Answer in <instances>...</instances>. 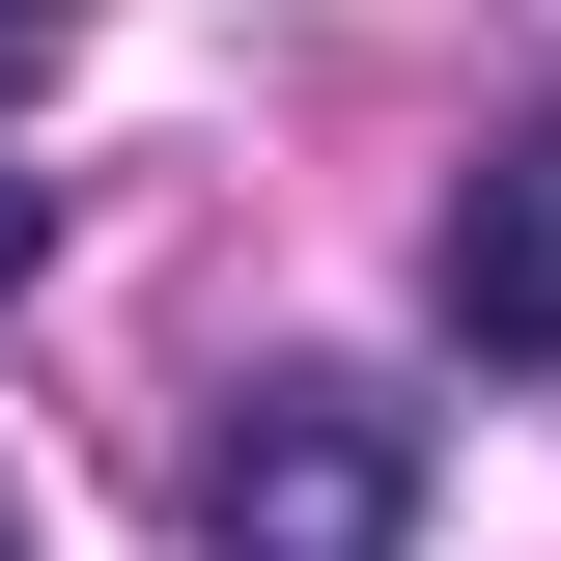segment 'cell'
I'll use <instances>...</instances> for the list:
<instances>
[{
    "label": "cell",
    "mask_w": 561,
    "mask_h": 561,
    "mask_svg": "<svg viewBox=\"0 0 561 561\" xmlns=\"http://www.w3.org/2000/svg\"><path fill=\"white\" fill-rule=\"evenodd\" d=\"M197 534L225 561H393L421 534V393H365V365H253L197 449Z\"/></svg>",
    "instance_id": "obj_1"
},
{
    "label": "cell",
    "mask_w": 561,
    "mask_h": 561,
    "mask_svg": "<svg viewBox=\"0 0 561 561\" xmlns=\"http://www.w3.org/2000/svg\"><path fill=\"white\" fill-rule=\"evenodd\" d=\"M421 309H449L478 365H561V113H505V140H478V197L421 225Z\"/></svg>",
    "instance_id": "obj_2"
},
{
    "label": "cell",
    "mask_w": 561,
    "mask_h": 561,
    "mask_svg": "<svg viewBox=\"0 0 561 561\" xmlns=\"http://www.w3.org/2000/svg\"><path fill=\"white\" fill-rule=\"evenodd\" d=\"M28 57H57V0H0V113H28Z\"/></svg>",
    "instance_id": "obj_3"
},
{
    "label": "cell",
    "mask_w": 561,
    "mask_h": 561,
    "mask_svg": "<svg viewBox=\"0 0 561 561\" xmlns=\"http://www.w3.org/2000/svg\"><path fill=\"white\" fill-rule=\"evenodd\" d=\"M28 225H57V197H28V169H0V280H28Z\"/></svg>",
    "instance_id": "obj_4"
},
{
    "label": "cell",
    "mask_w": 561,
    "mask_h": 561,
    "mask_svg": "<svg viewBox=\"0 0 561 561\" xmlns=\"http://www.w3.org/2000/svg\"><path fill=\"white\" fill-rule=\"evenodd\" d=\"M0 561H28V505H0Z\"/></svg>",
    "instance_id": "obj_5"
}]
</instances>
